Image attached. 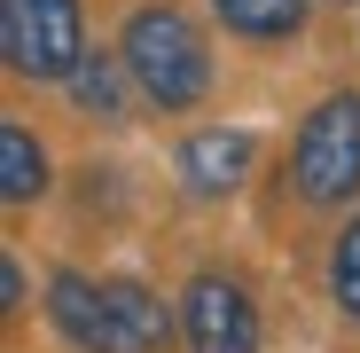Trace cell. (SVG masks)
Wrapping results in <instances>:
<instances>
[{"instance_id": "obj_4", "label": "cell", "mask_w": 360, "mask_h": 353, "mask_svg": "<svg viewBox=\"0 0 360 353\" xmlns=\"http://www.w3.org/2000/svg\"><path fill=\"white\" fill-rule=\"evenodd\" d=\"M180 337H188V353H259L266 345L251 290L235 275H219V267H204L180 290Z\"/></svg>"}, {"instance_id": "obj_5", "label": "cell", "mask_w": 360, "mask_h": 353, "mask_svg": "<svg viewBox=\"0 0 360 353\" xmlns=\"http://www.w3.org/2000/svg\"><path fill=\"white\" fill-rule=\"evenodd\" d=\"M47 322H55V337L71 353H134L126 330H117V314H110V283H94L79 267L47 275Z\"/></svg>"}, {"instance_id": "obj_10", "label": "cell", "mask_w": 360, "mask_h": 353, "mask_svg": "<svg viewBox=\"0 0 360 353\" xmlns=\"http://www.w3.org/2000/svg\"><path fill=\"white\" fill-rule=\"evenodd\" d=\"M126 55H102V47H86V63L71 71V102L86 110V118H117L126 110Z\"/></svg>"}, {"instance_id": "obj_12", "label": "cell", "mask_w": 360, "mask_h": 353, "mask_svg": "<svg viewBox=\"0 0 360 353\" xmlns=\"http://www.w3.org/2000/svg\"><path fill=\"white\" fill-rule=\"evenodd\" d=\"M0 306H8V314L24 306V267L16 259H0Z\"/></svg>"}, {"instance_id": "obj_9", "label": "cell", "mask_w": 360, "mask_h": 353, "mask_svg": "<svg viewBox=\"0 0 360 353\" xmlns=\"http://www.w3.org/2000/svg\"><path fill=\"white\" fill-rule=\"evenodd\" d=\"M212 16H219L235 39H297L306 0H212Z\"/></svg>"}, {"instance_id": "obj_6", "label": "cell", "mask_w": 360, "mask_h": 353, "mask_svg": "<svg viewBox=\"0 0 360 353\" xmlns=\"http://www.w3.org/2000/svg\"><path fill=\"white\" fill-rule=\"evenodd\" d=\"M180 189L188 197H204V204H219V197H235L251 181V165H259V142L243 134V126H204V134H188L180 142Z\"/></svg>"}, {"instance_id": "obj_1", "label": "cell", "mask_w": 360, "mask_h": 353, "mask_svg": "<svg viewBox=\"0 0 360 353\" xmlns=\"http://www.w3.org/2000/svg\"><path fill=\"white\" fill-rule=\"evenodd\" d=\"M117 55H126L141 102H157L165 118L172 110H196L212 94V47H204V32L180 16V8H134Z\"/></svg>"}, {"instance_id": "obj_11", "label": "cell", "mask_w": 360, "mask_h": 353, "mask_svg": "<svg viewBox=\"0 0 360 353\" xmlns=\"http://www.w3.org/2000/svg\"><path fill=\"white\" fill-rule=\"evenodd\" d=\"M329 299L345 322H360V212L337 228V244H329Z\"/></svg>"}, {"instance_id": "obj_3", "label": "cell", "mask_w": 360, "mask_h": 353, "mask_svg": "<svg viewBox=\"0 0 360 353\" xmlns=\"http://www.w3.org/2000/svg\"><path fill=\"white\" fill-rule=\"evenodd\" d=\"M0 55H8L16 79L71 87V71L86 63V16H79V0H0Z\"/></svg>"}, {"instance_id": "obj_2", "label": "cell", "mask_w": 360, "mask_h": 353, "mask_svg": "<svg viewBox=\"0 0 360 353\" xmlns=\"http://www.w3.org/2000/svg\"><path fill=\"white\" fill-rule=\"evenodd\" d=\"M290 189H297V204H314V212L352 204V189H360V94L352 87L321 94L314 118L297 126V142H290Z\"/></svg>"}, {"instance_id": "obj_8", "label": "cell", "mask_w": 360, "mask_h": 353, "mask_svg": "<svg viewBox=\"0 0 360 353\" xmlns=\"http://www.w3.org/2000/svg\"><path fill=\"white\" fill-rule=\"evenodd\" d=\"M0 197H8L16 212L47 197V149H39V134L24 126V118H0Z\"/></svg>"}, {"instance_id": "obj_7", "label": "cell", "mask_w": 360, "mask_h": 353, "mask_svg": "<svg viewBox=\"0 0 360 353\" xmlns=\"http://www.w3.org/2000/svg\"><path fill=\"white\" fill-rule=\"evenodd\" d=\"M102 283H110V314H117V330H126V345L134 353H165L172 345V306L141 275H102Z\"/></svg>"}]
</instances>
